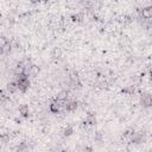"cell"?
<instances>
[{"mask_svg":"<svg viewBox=\"0 0 152 152\" xmlns=\"http://www.w3.org/2000/svg\"><path fill=\"white\" fill-rule=\"evenodd\" d=\"M15 82L18 84V90H20L21 93H25L30 88V78L25 74L15 76Z\"/></svg>","mask_w":152,"mask_h":152,"instance_id":"cell-1","label":"cell"},{"mask_svg":"<svg viewBox=\"0 0 152 152\" xmlns=\"http://www.w3.org/2000/svg\"><path fill=\"white\" fill-rule=\"evenodd\" d=\"M40 69L38 65L36 64H32V63H28V64H25V69H24V74L26 76H31V77H34L39 74Z\"/></svg>","mask_w":152,"mask_h":152,"instance_id":"cell-2","label":"cell"},{"mask_svg":"<svg viewBox=\"0 0 152 152\" xmlns=\"http://www.w3.org/2000/svg\"><path fill=\"white\" fill-rule=\"evenodd\" d=\"M140 17L142 19H146V20H150L151 17H152V7L151 6H147V7H144L141 10H138Z\"/></svg>","mask_w":152,"mask_h":152,"instance_id":"cell-3","label":"cell"},{"mask_svg":"<svg viewBox=\"0 0 152 152\" xmlns=\"http://www.w3.org/2000/svg\"><path fill=\"white\" fill-rule=\"evenodd\" d=\"M77 101H63L62 102V107H64V109L66 112H74L77 109Z\"/></svg>","mask_w":152,"mask_h":152,"instance_id":"cell-4","label":"cell"},{"mask_svg":"<svg viewBox=\"0 0 152 152\" xmlns=\"http://www.w3.org/2000/svg\"><path fill=\"white\" fill-rule=\"evenodd\" d=\"M144 140H145V134L141 132H134L131 138V142H133V144H140Z\"/></svg>","mask_w":152,"mask_h":152,"instance_id":"cell-5","label":"cell"},{"mask_svg":"<svg viewBox=\"0 0 152 152\" xmlns=\"http://www.w3.org/2000/svg\"><path fill=\"white\" fill-rule=\"evenodd\" d=\"M61 108H62V102H61V101H57V100L52 101V102L50 103V106H49V109H50V112H51V113H53V114H57V113H59Z\"/></svg>","mask_w":152,"mask_h":152,"instance_id":"cell-6","label":"cell"},{"mask_svg":"<svg viewBox=\"0 0 152 152\" xmlns=\"http://www.w3.org/2000/svg\"><path fill=\"white\" fill-rule=\"evenodd\" d=\"M140 103L142 104V107L145 108H148L151 107V103H152V100H151V95L150 94H144L140 99Z\"/></svg>","mask_w":152,"mask_h":152,"instance_id":"cell-7","label":"cell"},{"mask_svg":"<svg viewBox=\"0 0 152 152\" xmlns=\"http://www.w3.org/2000/svg\"><path fill=\"white\" fill-rule=\"evenodd\" d=\"M6 90H7L8 94H14V93L18 90V84H17V82H15V81L8 82L7 86H6Z\"/></svg>","mask_w":152,"mask_h":152,"instance_id":"cell-8","label":"cell"},{"mask_svg":"<svg viewBox=\"0 0 152 152\" xmlns=\"http://www.w3.org/2000/svg\"><path fill=\"white\" fill-rule=\"evenodd\" d=\"M83 124H86L88 126H94L96 124V116L93 113H88V115L86 116V120L83 121Z\"/></svg>","mask_w":152,"mask_h":152,"instance_id":"cell-9","label":"cell"},{"mask_svg":"<svg viewBox=\"0 0 152 152\" xmlns=\"http://www.w3.org/2000/svg\"><path fill=\"white\" fill-rule=\"evenodd\" d=\"M28 114H30V109H28V106L27 104H21L19 107V115L24 119L28 118Z\"/></svg>","mask_w":152,"mask_h":152,"instance_id":"cell-10","label":"cell"},{"mask_svg":"<svg viewBox=\"0 0 152 152\" xmlns=\"http://www.w3.org/2000/svg\"><path fill=\"white\" fill-rule=\"evenodd\" d=\"M69 84H70V87H72V88H80V87H81V82H80L77 75H72V76H70Z\"/></svg>","mask_w":152,"mask_h":152,"instance_id":"cell-11","label":"cell"},{"mask_svg":"<svg viewBox=\"0 0 152 152\" xmlns=\"http://www.w3.org/2000/svg\"><path fill=\"white\" fill-rule=\"evenodd\" d=\"M50 56H51L52 59H59L62 57V50H61V48H53Z\"/></svg>","mask_w":152,"mask_h":152,"instance_id":"cell-12","label":"cell"},{"mask_svg":"<svg viewBox=\"0 0 152 152\" xmlns=\"http://www.w3.org/2000/svg\"><path fill=\"white\" fill-rule=\"evenodd\" d=\"M24 69H25V64L23 63V62H20V63H18L17 65H15V68H14V75L15 76H18V75H21V74H24Z\"/></svg>","mask_w":152,"mask_h":152,"instance_id":"cell-13","label":"cell"},{"mask_svg":"<svg viewBox=\"0 0 152 152\" xmlns=\"http://www.w3.org/2000/svg\"><path fill=\"white\" fill-rule=\"evenodd\" d=\"M68 95H69V91H68V90H65V89L61 90V91L57 94V101H61V102H63V101H66V99H68Z\"/></svg>","mask_w":152,"mask_h":152,"instance_id":"cell-14","label":"cell"},{"mask_svg":"<svg viewBox=\"0 0 152 152\" xmlns=\"http://www.w3.org/2000/svg\"><path fill=\"white\" fill-rule=\"evenodd\" d=\"M134 91H135L134 86H127V87H125V88L121 89V93L125 94V95H133Z\"/></svg>","mask_w":152,"mask_h":152,"instance_id":"cell-15","label":"cell"},{"mask_svg":"<svg viewBox=\"0 0 152 152\" xmlns=\"http://www.w3.org/2000/svg\"><path fill=\"white\" fill-rule=\"evenodd\" d=\"M63 137H70L72 133H74V128H72V126L71 125H68L64 129H63Z\"/></svg>","mask_w":152,"mask_h":152,"instance_id":"cell-16","label":"cell"},{"mask_svg":"<svg viewBox=\"0 0 152 152\" xmlns=\"http://www.w3.org/2000/svg\"><path fill=\"white\" fill-rule=\"evenodd\" d=\"M133 133H134V131H132V129H127V131H125V132L122 133L121 138H122V139H125V140H128V141H131V138H132Z\"/></svg>","mask_w":152,"mask_h":152,"instance_id":"cell-17","label":"cell"},{"mask_svg":"<svg viewBox=\"0 0 152 152\" xmlns=\"http://www.w3.org/2000/svg\"><path fill=\"white\" fill-rule=\"evenodd\" d=\"M70 18H71V20L75 21V23H81L82 19H83V14H82V13H74V14H71Z\"/></svg>","mask_w":152,"mask_h":152,"instance_id":"cell-18","label":"cell"},{"mask_svg":"<svg viewBox=\"0 0 152 152\" xmlns=\"http://www.w3.org/2000/svg\"><path fill=\"white\" fill-rule=\"evenodd\" d=\"M2 49H4V53H8L11 50H12V43L10 40H6L4 44H2Z\"/></svg>","mask_w":152,"mask_h":152,"instance_id":"cell-19","label":"cell"},{"mask_svg":"<svg viewBox=\"0 0 152 152\" xmlns=\"http://www.w3.org/2000/svg\"><path fill=\"white\" fill-rule=\"evenodd\" d=\"M8 99H10L8 93H6L5 90L0 89V102H6V101H8Z\"/></svg>","mask_w":152,"mask_h":152,"instance_id":"cell-20","label":"cell"},{"mask_svg":"<svg viewBox=\"0 0 152 152\" xmlns=\"http://www.w3.org/2000/svg\"><path fill=\"white\" fill-rule=\"evenodd\" d=\"M82 152H93V148L90 147V146H86L84 148H83V151Z\"/></svg>","mask_w":152,"mask_h":152,"instance_id":"cell-21","label":"cell"},{"mask_svg":"<svg viewBox=\"0 0 152 152\" xmlns=\"http://www.w3.org/2000/svg\"><path fill=\"white\" fill-rule=\"evenodd\" d=\"M4 53V49H2V45L0 44V55H2Z\"/></svg>","mask_w":152,"mask_h":152,"instance_id":"cell-22","label":"cell"},{"mask_svg":"<svg viewBox=\"0 0 152 152\" xmlns=\"http://www.w3.org/2000/svg\"><path fill=\"white\" fill-rule=\"evenodd\" d=\"M61 152H66V151H61Z\"/></svg>","mask_w":152,"mask_h":152,"instance_id":"cell-23","label":"cell"}]
</instances>
